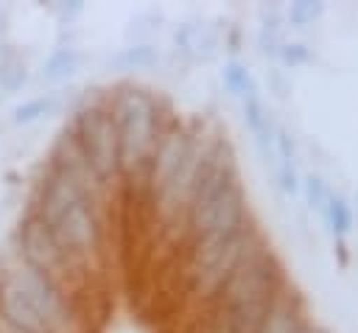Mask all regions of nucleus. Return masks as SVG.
<instances>
[{
	"label": "nucleus",
	"instance_id": "nucleus-1",
	"mask_svg": "<svg viewBox=\"0 0 358 333\" xmlns=\"http://www.w3.org/2000/svg\"><path fill=\"white\" fill-rule=\"evenodd\" d=\"M56 235L67 257L87 274L103 260V210L95 207L67 176L48 168L36 179L31 204H28Z\"/></svg>",
	"mask_w": 358,
	"mask_h": 333
},
{
	"label": "nucleus",
	"instance_id": "nucleus-2",
	"mask_svg": "<svg viewBox=\"0 0 358 333\" xmlns=\"http://www.w3.org/2000/svg\"><path fill=\"white\" fill-rule=\"evenodd\" d=\"M288 280L280 255L263 241L210 302V333H257Z\"/></svg>",
	"mask_w": 358,
	"mask_h": 333
},
{
	"label": "nucleus",
	"instance_id": "nucleus-3",
	"mask_svg": "<svg viewBox=\"0 0 358 333\" xmlns=\"http://www.w3.org/2000/svg\"><path fill=\"white\" fill-rule=\"evenodd\" d=\"M117 143H120V171L123 185H137L143 190L154 148L159 143L162 129L171 120V112L165 109L162 98L140 84H120L112 92H106Z\"/></svg>",
	"mask_w": 358,
	"mask_h": 333
},
{
	"label": "nucleus",
	"instance_id": "nucleus-4",
	"mask_svg": "<svg viewBox=\"0 0 358 333\" xmlns=\"http://www.w3.org/2000/svg\"><path fill=\"white\" fill-rule=\"evenodd\" d=\"M266 241L260 224L252 218L246 227L221 235V238H207L196 241L187 246V283L190 291L210 305L218 291L227 285V280L241 269V263Z\"/></svg>",
	"mask_w": 358,
	"mask_h": 333
},
{
	"label": "nucleus",
	"instance_id": "nucleus-5",
	"mask_svg": "<svg viewBox=\"0 0 358 333\" xmlns=\"http://www.w3.org/2000/svg\"><path fill=\"white\" fill-rule=\"evenodd\" d=\"M67 129L76 137V143L84 151L92 171L109 187L123 185L120 143H117V129H115V118H112L106 95H98L92 101L87 98L84 104H78L67 120Z\"/></svg>",
	"mask_w": 358,
	"mask_h": 333
},
{
	"label": "nucleus",
	"instance_id": "nucleus-6",
	"mask_svg": "<svg viewBox=\"0 0 358 333\" xmlns=\"http://www.w3.org/2000/svg\"><path fill=\"white\" fill-rule=\"evenodd\" d=\"M14 255H17V263H22V266H28V269H34V271H39V274L62 283L73 294H76V283L84 277V271L67 257V252L56 241L53 229L31 207L17 221V229H14Z\"/></svg>",
	"mask_w": 358,
	"mask_h": 333
},
{
	"label": "nucleus",
	"instance_id": "nucleus-7",
	"mask_svg": "<svg viewBox=\"0 0 358 333\" xmlns=\"http://www.w3.org/2000/svg\"><path fill=\"white\" fill-rule=\"evenodd\" d=\"M8 271L17 280V285L22 288V294L28 297V302L34 305V311L39 313V319L45 322L48 333H84L81 311H78L76 294L70 288H64L62 283L39 274L17 260L8 266Z\"/></svg>",
	"mask_w": 358,
	"mask_h": 333
},
{
	"label": "nucleus",
	"instance_id": "nucleus-8",
	"mask_svg": "<svg viewBox=\"0 0 358 333\" xmlns=\"http://www.w3.org/2000/svg\"><path fill=\"white\" fill-rule=\"evenodd\" d=\"M196 140V126L193 123H185L179 118L171 115L168 126L162 129L159 134V143L154 148V157H151V165H148V173H145V182H143V193L151 199V204L165 193V187L173 182V176L179 173L182 162L187 160L190 154V146Z\"/></svg>",
	"mask_w": 358,
	"mask_h": 333
},
{
	"label": "nucleus",
	"instance_id": "nucleus-9",
	"mask_svg": "<svg viewBox=\"0 0 358 333\" xmlns=\"http://www.w3.org/2000/svg\"><path fill=\"white\" fill-rule=\"evenodd\" d=\"M45 165L59 171L62 176H67L95 207H101L106 213V204L112 199V187L92 171V165L87 162L84 151L78 148V143H76V137L70 134L67 126L56 134V140H53V146L48 151V162Z\"/></svg>",
	"mask_w": 358,
	"mask_h": 333
},
{
	"label": "nucleus",
	"instance_id": "nucleus-10",
	"mask_svg": "<svg viewBox=\"0 0 358 333\" xmlns=\"http://www.w3.org/2000/svg\"><path fill=\"white\" fill-rule=\"evenodd\" d=\"M310 322L313 319L308 316V302L302 291L288 280L277 294V299L271 302L257 333H305Z\"/></svg>",
	"mask_w": 358,
	"mask_h": 333
},
{
	"label": "nucleus",
	"instance_id": "nucleus-11",
	"mask_svg": "<svg viewBox=\"0 0 358 333\" xmlns=\"http://www.w3.org/2000/svg\"><path fill=\"white\" fill-rule=\"evenodd\" d=\"M238 104H241L243 126H246V132H249V137H252L260 160L271 165L274 162V132H277V120H274V115H271L263 92L255 90L246 98H241Z\"/></svg>",
	"mask_w": 358,
	"mask_h": 333
},
{
	"label": "nucleus",
	"instance_id": "nucleus-12",
	"mask_svg": "<svg viewBox=\"0 0 358 333\" xmlns=\"http://www.w3.org/2000/svg\"><path fill=\"white\" fill-rule=\"evenodd\" d=\"M84 62H87V56H84L81 48H76L70 42H59L42 59V64H39V81H45L48 90H59L62 84L73 81L81 73Z\"/></svg>",
	"mask_w": 358,
	"mask_h": 333
},
{
	"label": "nucleus",
	"instance_id": "nucleus-13",
	"mask_svg": "<svg viewBox=\"0 0 358 333\" xmlns=\"http://www.w3.org/2000/svg\"><path fill=\"white\" fill-rule=\"evenodd\" d=\"M62 106H64L62 90H42V92H36V95L22 98L20 104H14L11 112H8V120H11V126H17V129H28V126H36V123L48 120V118L56 115Z\"/></svg>",
	"mask_w": 358,
	"mask_h": 333
},
{
	"label": "nucleus",
	"instance_id": "nucleus-14",
	"mask_svg": "<svg viewBox=\"0 0 358 333\" xmlns=\"http://www.w3.org/2000/svg\"><path fill=\"white\" fill-rule=\"evenodd\" d=\"M159 62H162V50L154 39L129 42L115 56H109V67H115L117 73H145V70H154Z\"/></svg>",
	"mask_w": 358,
	"mask_h": 333
},
{
	"label": "nucleus",
	"instance_id": "nucleus-15",
	"mask_svg": "<svg viewBox=\"0 0 358 333\" xmlns=\"http://www.w3.org/2000/svg\"><path fill=\"white\" fill-rule=\"evenodd\" d=\"M319 218H322L327 235L333 238V243H336V241H347V238L355 232L352 201H350L344 193H338V190H333V196H330V201H327V207H324V213H322Z\"/></svg>",
	"mask_w": 358,
	"mask_h": 333
},
{
	"label": "nucleus",
	"instance_id": "nucleus-16",
	"mask_svg": "<svg viewBox=\"0 0 358 333\" xmlns=\"http://www.w3.org/2000/svg\"><path fill=\"white\" fill-rule=\"evenodd\" d=\"M28 81H31V70L25 56L11 45H0V92L17 95L28 87Z\"/></svg>",
	"mask_w": 358,
	"mask_h": 333
},
{
	"label": "nucleus",
	"instance_id": "nucleus-17",
	"mask_svg": "<svg viewBox=\"0 0 358 333\" xmlns=\"http://www.w3.org/2000/svg\"><path fill=\"white\" fill-rule=\"evenodd\" d=\"M221 87H224V92H227L229 98H235V101H241V98H246L249 92L260 90V84H257L252 67H249L241 56H227V59H224V64H221Z\"/></svg>",
	"mask_w": 358,
	"mask_h": 333
},
{
	"label": "nucleus",
	"instance_id": "nucleus-18",
	"mask_svg": "<svg viewBox=\"0 0 358 333\" xmlns=\"http://www.w3.org/2000/svg\"><path fill=\"white\" fill-rule=\"evenodd\" d=\"M324 11H327V6L319 3V0H296V3L282 6L285 25L288 28H296V31H305V28L316 25L324 17Z\"/></svg>",
	"mask_w": 358,
	"mask_h": 333
},
{
	"label": "nucleus",
	"instance_id": "nucleus-19",
	"mask_svg": "<svg viewBox=\"0 0 358 333\" xmlns=\"http://www.w3.org/2000/svg\"><path fill=\"white\" fill-rule=\"evenodd\" d=\"M299 196H302V201L310 213L322 215L330 196H333V187L322 173H302V193Z\"/></svg>",
	"mask_w": 358,
	"mask_h": 333
},
{
	"label": "nucleus",
	"instance_id": "nucleus-20",
	"mask_svg": "<svg viewBox=\"0 0 358 333\" xmlns=\"http://www.w3.org/2000/svg\"><path fill=\"white\" fill-rule=\"evenodd\" d=\"M310 59H313V50H310L305 42H299V39H282V45H280L277 53H274V62L280 64V70L305 67Z\"/></svg>",
	"mask_w": 358,
	"mask_h": 333
},
{
	"label": "nucleus",
	"instance_id": "nucleus-21",
	"mask_svg": "<svg viewBox=\"0 0 358 333\" xmlns=\"http://www.w3.org/2000/svg\"><path fill=\"white\" fill-rule=\"evenodd\" d=\"M84 11H87V6L78 3V0H73V3H53L50 6V14L59 20V25H73L76 20H81Z\"/></svg>",
	"mask_w": 358,
	"mask_h": 333
},
{
	"label": "nucleus",
	"instance_id": "nucleus-22",
	"mask_svg": "<svg viewBox=\"0 0 358 333\" xmlns=\"http://www.w3.org/2000/svg\"><path fill=\"white\" fill-rule=\"evenodd\" d=\"M305 333H327V330H324V327H322V325H316V322H310V325H308V330H305Z\"/></svg>",
	"mask_w": 358,
	"mask_h": 333
},
{
	"label": "nucleus",
	"instance_id": "nucleus-23",
	"mask_svg": "<svg viewBox=\"0 0 358 333\" xmlns=\"http://www.w3.org/2000/svg\"><path fill=\"white\" fill-rule=\"evenodd\" d=\"M350 201H352V213H355V227H358V190H355V196H352Z\"/></svg>",
	"mask_w": 358,
	"mask_h": 333
}]
</instances>
